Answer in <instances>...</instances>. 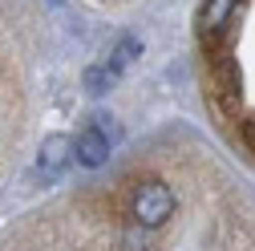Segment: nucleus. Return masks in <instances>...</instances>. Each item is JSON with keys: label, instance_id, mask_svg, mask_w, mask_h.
Listing matches in <instances>:
<instances>
[{"label": "nucleus", "instance_id": "20e7f679", "mask_svg": "<svg viewBox=\"0 0 255 251\" xmlns=\"http://www.w3.org/2000/svg\"><path fill=\"white\" fill-rule=\"evenodd\" d=\"M73 162V138L69 134H49L37 150V170L45 178H57V174H65Z\"/></svg>", "mask_w": 255, "mask_h": 251}, {"label": "nucleus", "instance_id": "f03ea898", "mask_svg": "<svg viewBox=\"0 0 255 251\" xmlns=\"http://www.w3.org/2000/svg\"><path fill=\"white\" fill-rule=\"evenodd\" d=\"M106 122H110L106 114H93L89 126L73 138V158H77L81 166H89V170L106 166V158H110V126H106Z\"/></svg>", "mask_w": 255, "mask_h": 251}, {"label": "nucleus", "instance_id": "f257e3e1", "mask_svg": "<svg viewBox=\"0 0 255 251\" xmlns=\"http://www.w3.org/2000/svg\"><path fill=\"white\" fill-rule=\"evenodd\" d=\"M170 215H174V191H170L162 178L134 182V191H130V219H134V227L158 231Z\"/></svg>", "mask_w": 255, "mask_h": 251}, {"label": "nucleus", "instance_id": "6e6552de", "mask_svg": "<svg viewBox=\"0 0 255 251\" xmlns=\"http://www.w3.org/2000/svg\"><path fill=\"white\" fill-rule=\"evenodd\" d=\"M243 142L255 150V118H247V122H243Z\"/></svg>", "mask_w": 255, "mask_h": 251}, {"label": "nucleus", "instance_id": "0eeeda50", "mask_svg": "<svg viewBox=\"0 0 255 251\" xmlns=\"http://www.w3.org/2000/svg\"><path fill=\"white\" fill-rule=\"evenodd\" d=\"M118 77H122V73L110 69L106 61H102V65H89V69H85V89H89V93H110V89L118 85Z\"/></svg>", "mask_w": 255, "mask_h": 251}, {"label": "nucleus", "instance_id": "7ed1b4c3", "mask_svg": "<svg viewBox=\"0 0 255 251\" xmlns=\"http://www.w3.org/2000/svg\"><path fill=\"white\" fill-rule=\"evenodd\" d=\"M211 98L223 114H239V102H243V77H239V65L223 53L215 57L211 65Z\"/></svg>", "mask_w": 255, "mask_h": 251}, {"label": "nucleus", "instance_id": "423d86ee", "mask_svg": "<svg viewBox=\"0 0 255 251\" xmlns=\"http://www.w3.org/2000/svg\"><path fill=\"white\" fill-rule=\"evenodd\" d=\"M134 57H142V41L126 33V37H122V41H118V45L110 49V57H106V65H110V69H118V73H126V69L134 65Z\"/></svg>", "mask_w": 255, "mask_h": 251}, {"label": "nucleus", "instance_id": "39448f33", "mask_svg": "<svg viewBox=\"0 0 255 251\" xmlns=\"http://www.w3.org/2000/svg\"><path fill=\"white\" fill-rule=\"evenodd\" d=\"M235 12H239V0H207L203 12H199L203 41H219L223 33H227V24L235 20Z\"/></svg>", "mask_w": 255, "mask_h": 251}]
</instances>
